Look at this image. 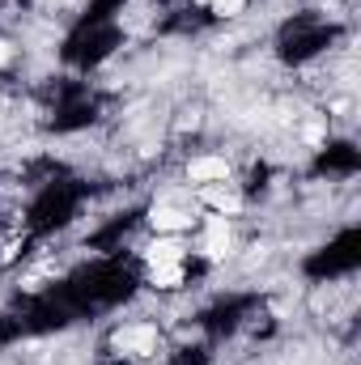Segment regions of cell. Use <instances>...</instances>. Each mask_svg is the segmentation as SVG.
Segmentation results:
<instances>
[{"mask_svg":"<svg viewBox=\"0 0 361 365\" xmlns=\"http://www.w3.org/2000/svg\"><path fill=\"white\" fill-rule=\"evenodd\" d=\"M230 247H234L230 217H217V212H213V217L204 221V234H200V247H195V251H200L204 259H213V264H217V259H225V255H230Z\"/></svg>","mask_w":361,"mask_h":365,"instance_id":"1","label":"cell"},{"mask_svg":"<svg viewBox=\"0 0 361 365\" xmlns=\"http://www.w3.org/2000/svg\"><path fill=\"white\" fill-rule=\"evenodd\" d=\"M115 349L128 353V357H149V353H158V327H149V323H132V327L115 331Z\"/></svg>","mask_w":361,"mask_h":365,"instance_id":"2","label":"cell"},{"mask_svg":"<svg viewBox=\"0 0 361 365\" xmlns=\"http://www.w3.org/2000/svg\"><path fill=\"white\" fill-rule=\"evenodd\" d=\"M187 179L200 182V187L225 182L230 179V162H225V158H191V162H187Z\"/></svg>","mask_w":361,"mask_h":365,"instance_id":"3","label":"cell"},{"mask_svg":"<svg viewBox=\"0 0 361 365\" xmlns=\"http://www.w3.org/2000/svg\"><path fill=\"white\" fill-rule=\"evenodd\" d=\"M149 221H153L158 234H183V230H191V212L179 208V204H153Z\"/></svg>","mask_w":361,"mask_h":365,"instance_id":"4","label":"cell"},{"mask_svg":"<svg viewBox=\"0 0 361 365\" xmlns=\"http://www.w3.org/2000/svg\"><path fill=\"white\" fill-rule=\"evenodd\" d=\"M183 255H187V242H179L175 234H162V238H153L145 247V264L149 268L153 264H183Z\"/></svg>","mask_w":361,"mask_h":365,"instance_id":"5","label":"cell"},{"mask_svg":"<svg viewBox=\"0 0 361 365\" xmlns=\"http://www.w3.org/2000/svg\"><path fill=\"white\" fill-rule=\"evenodd\" d=\"M204 204H208L217 217H234V212H243V195H238L234 187H225V182L204 187Z\"/></svg>","mask_w":361,"mask_h":365,"instance_id":"6","label":"cell"},{"mask_svg":"<svg viewBox=\"0 0 361 365\" xmlns=\"http://www.w3.org/2000/svg\"><path fill=\"white\" fill-rule=\"evenodd\" d=\"M183 280H187L183 264H153V268H149V284H153V289H166V293H171V289H179Z\"/></svg>","mask_w":361,"mask_h":365,"instance_id":"7","label":"cell"},{"mask_svg":"<svg viewBox=\"0 0 361 365\" xmlns=\"http://www.w3.org/2000/svg\"><path fill=\"white\" fill-rule=\"evenodd\" d=\"M208 4V13H217V17H238L243 9H247V0H204Z\"/></svg>","mask_w":361,"mask_h":365,"instance_id":"8","label":"cell"},{"mask_svg":"<svg viewBox=\"0 0 361 365\" xmlns=\"http://www.w3.org/2000/svg\"><path fill=\"white\" fill-rule=\"evenodd\" d=\"M9 56H13V47H9V43H4V38H0V68H4V64H9Z\"/></svg>","mask_w":361,"mask_h":365,"instance_id":"9","label":"cell"}]
</instances>
